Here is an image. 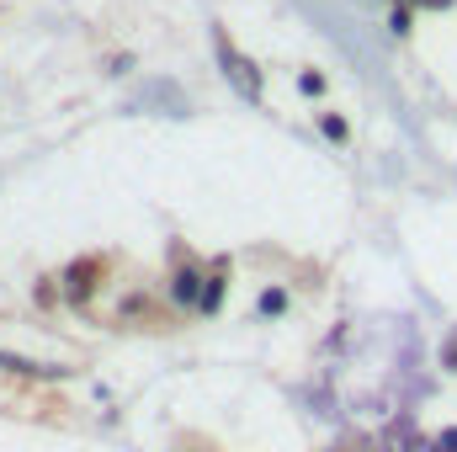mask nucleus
Instances as JSON below:
<instances>
[{
	"mask_svg": "<svg viewBox=\"0 0 457 452\" xmlns=\"http://www.w3.org/2000/svg\"><path fill=\"white\" fill-rule=\"evenodd\" d=\"M314 128H320L336 149H345V144H351V117L336 113V107H320V113H314Z\"/></svg>",
	"mask_w": 457,
	"mask_h": 452,
	"instance_id": "0eeeda50",
	"label": "nucleus"
},
{
	"mask_svg": "<svg viewBox=\"0 0 457 452\" xmlns=\"http://www.w3.org/2000/svg\"><path fill=\"white\" fill-rule=\"evenodd\" d=\"M228 282H234V261H228V255H213V261H208V282H203V304H197V320H213V314L224 309Z\"/></svg>",
	"mask_w": 457,
	"mask_h": 452,
	"instance_id": "20e7f679",
	"label": "nucleus"
},
{
	"mask_svg": "<svg viewBox=\"0 0 457 452\" xmlns=\"http://www.w3.org/2000/svg\"><path fill=\"white\" fill-rule=\"evenodd\" d=\"M287 309H293V288H287V282H266L261 298H255V314H261V320H282Z\"/></svg>",
	"mask_w": 457,
	"mask_h": 452,
	"instance_id": "39448f33",
	"label": "nucleus"
},
{
	"mask_svg": "<svg viewBox=\"0 0 457 452\" xmlns=\"http://www.w3.org/2000/svg\"><path fill=\"white\" fill-rule=\"evenodd\" d=\"M0 372L5 378H54V367H43L32 356H11V351H0Z\"/></svg>",
	"mask_w": 457,
	"mask_h": 452,
	"instance_id": "6e6552de",
	"label": "nucleus"
},
{
	"mask_svg": "<svg viewBox=\"0 0 457 452\" xmlns=\"http://www.w3.org/2000/svg\"><path fill=\"white\" fill-rule=\"evenodd\" d=\"M394 5H415V11H447L457 0H394Z\"/></svg>",
	"mask_w": 457,
	"mask_h": 452,
	"instance_id": "9b49d317",
	"label": "nucleus"
},
{
	"mask_svg": "<svg viewBox=\"0 0 457 452\" xmlns=\"http://www.w3.org/2000/svg\"><path fill=\"white\" fill-rule=\"evenodd\" d=\"M176 452H203V448H187V442H181V448H176Z\"/></svg>",
	"mask_w": 457,
	"mask_h": 452,
	"instance_id": "4468645a",
	"label": "nucleus"
},
{
	"mask_svg": "<svg viewBox=\"0 0 457 452\" xmlns=\"http://www.w3.org/2000/svg\"><path fill=\"white\" fill-rule=\"evenodd\" d=\"M138 320H160V309H154V298H149L144 288H133V293L117 304V325H138Z\"/></svg>",
	"mask_w": 457,
	"mask_h": 452,
	"instance_id": "423d86ee",
	"label": "nucleus"
},
{
	"mask_svg": "<svg viewBox=\"0 0 457 452\" xmlns=\"http://www.w3.org/2000/svg\"><path fill=\"white\" fill-rule=\"evenodd\" d=\"M298 91H303L309 102H325V91H330V80H325V70H298Z\"/></svg>",
	"mask_w": 457,
	"mask_h": 452,
	"instance_id": "1a4fd4ad",
	"label": "nucleus"
},
{
	"mask_svg": "<svg viewBox=\"0 0 457 452\" xmlns=\"http://www.w3.org/2000/svg\"><path fill=\"white\" fill-rule=\"evenodd\" d=\"M442 356H447V367L457 372V340H447V351H442Z\"/></svg>",
	"mask_w": 457,
	"mask_h": 452,
	"instance_id": "ddd939ff",
	"label": "nucleus"
},
{
	"mask_svg": "<svg viewBox=\"0 0 457 452\" xmlns=\"http://www.w3.org/2000/svg\"><path fill=\"white\" fill-rule=\"evenodd\" d=\"M388 32H394V38H410V32H415V5H394V11H388Z\"/></svg>",
	"mask_w": 457,
	"mask_h": 452,
	"instance_id": "9d476101",
	"label": "nucleus"
},
{
	"mask_svg": "<svg viewBox=\"0 0 457 452\" xmlns=\"http://www.w3.org/2000/svg\"><path fill=\"white\" fill-rule=\"evenodd\" d=\"M213 48H219V64H224L228 86H234V91H239L245 102H261V96H266V80H261L255 59H245V54H239V43L228 38L224 27H213Z\"/></svg>",
	"mask_w": 457,
	"mask_h": 452,
	"instance_id": "7ed1b4c3",
	"label": "nucleus"
},
{
	"mask_svg": "<svg viewBox=\"0 0 457 452\" xmlns=\"http://www.w3.org/2000/svg\"><path fill=\"white\" fill-rule=\"evenodd\" d=\"M112 266H117L112 250H80L75 261H64V272H59V282H64V304H70V309H91V304L107 293Z\"/></svg>",
	"mask_w": 457,
	"mask_h": 452,
	"instance_id": "f257e3e1",
	"label": "nucleus"
},
{
	"mask_svg": "<svg viewBox=\"0 0 457 452\" xmlns=\"http://www.w3.org/2000/svg\"><path fill=\"white\" fill-rule=\"evenodd\" d=\"M128 70H133V54H117V59H112V70H107V75H128Z\"/></svg>",
	"mask_w": 457,
	"mask_h": 452,
	"instance_id": "f8f14e48",
	"label": "nucleus"
},
{
	"mask_svg": "<svg viewBox=\"0 0 457 452\" xmlns=\"http://www.w3.org/2000/svg\"><path fill=\"white\" fill-rule=\"evenodd\" d=\"M203 282H208V261L192 255V245H170V272H165V304L176 314H197L203 304Z\"/></svg>",
	"mask_w": 457,
	"mask_h": 452,
	"instance_id": "f03ea898",
	"label": "nucleus"
}]
</instances>
